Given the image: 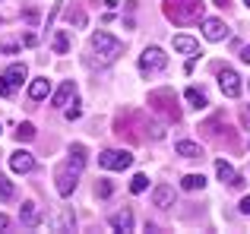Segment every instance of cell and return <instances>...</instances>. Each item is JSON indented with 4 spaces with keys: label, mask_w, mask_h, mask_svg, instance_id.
I'll use <instances>...</instances> for the list:
<instances>
[{
    "label": "cell",
    "mask_w": 250,
    "mask_h": 234,
    "mask_svg": "<svg viewBox=\"0 0 250 234\" xmlns=\"http://www.w3.org/2000/svg\"><path fill=\"white\" fill-rule=\"evenodd\" d=\"M48 225H51V231H73V228H76V215H73L70 209H63L61 215H57V218H51Z\"/></svg>",
    "instance_id": "9a60e30c"
},
{
    "label": "cell",
    "mask_w": 250,
    "mask_h": 234,
    "mask_svg": "<svg viewBox=\"0 0 250 234\" xmlns=\"http://www.w3.org/2000/svg\"><path fill=\"white\" fill-rule=\"evenodd\" d=\"M48 92H51V82H48V79H32V86H29V98H32V101L48 98Z\"/></svg>",
    "instance_id": "d6986e66"
},
{
    "label": "cell",
    "mask_w": 250,
    "mask_h": 234,
    "mask_svg": "<svg viewBox=\"0 0 250 234\" xmlns=\"http://www.w3.org/2000/svg\"><path fill=\"white\" fill-rule=\"evenodd\" d=\"M203 35H206L209 41H225L228 38V25L222 22V19H203Z\"/></svg>",
    "instance_id": "9c48e42d"
},
{
    "label": "cell",
    "mask_w": 250,
    "mask_h": 234,
    "mask_svg": "<svg viewBox=\"0 0 250 234\" xmlns=\"http://www.w3.org/2000/svg\"><path fill=\"white\" fill-rule=\"evenodd\" d=\"M70 22H73V25H85V13H80V10L70 13Z\"/></svg>",
    "instance_id": "f1b7e54d"
},
{
    "label": "cell",
    "mask_w": 250,
    "mask_h": 234,
    "mask_svg": "<svg viewBox=\"0 0 250 234\" xmlns=\"http://www.w3.org/2000/svg\"><path fill=\"white\" fill-rule=\"evenodd\" d=\"M146 187H149V177H146V174H136V177L130 180V193H143Z\"/></svg>",
    "instance_id": "d4e9b609"
},
{
    "label": "cell",
    "mask_w": 250,
    "mask_h": 234,
    "mask_svg": "<svg viewBox=\"0 0 250 234\" xmlns=\"http://www.w3.org/2000/svg\"><path fill=\"white\" fill-rule=\"evenodd\" d=\"M22 44H25V48H35V44H38V38L29 32V35H22Z\"/></svg>",
    "instance_id": "f546056e"
},
{
    "label": "cell",
    "mask_w": 250,
    "mask_h": 234,
    "mask_svg": "<svg viewBox=\"0 0 250 234\" xmlns=\"http://www.w3.org/2000/svg\"><path fill=\"white\" fill-rule=\"evenodd\" d=\"M0 133H3V123H0Z\"/></svg>",
    "instance_id": "e575fe53"
},
{
    "label": "cell",
    "mask_w": 250,
    "mask_h": 234,
    "mask_svg": "<svg viewBox=\"0 0 250 234\" xmlns=\"http://www.w3.org/2000/svg\"><path fill=\"white\" fill-rule=\"evenodd\" d=\"M80 117H83V108L73 101V108H67V120H80Z\"/></svg>",
    "instance_id": "83f0119b"
},
{
    "label": "cell",
    "mask_w": 250,
    "mask_h": 234,
    "mask_svg": "<svg viewBox=\"0 0 250 234\" xmlns=\"http://www.w3.org/2000/svg\"><path fill=\"white\" fill-rule=\"evenodd\" d=\"M219 86H222V92H225L228 98H238L241 89H244V86H241V76L234 73L231 67H222L219 70Z\"/></svg>",
    "instance_id": "8992f818"
},
{
    "label": "cell",
    "mask_w": 250,
    "mask_h": 234,
    "mask_svg": "<svg viewBox=\"0 0 250 234\" xmlns=\"http://www.w3.org/2000/svg\"><path fill=\"white\" fill-rule=\"evenodd\" d=\"M98 165H102L104 171H124V168L133 165V155H130L127 149H104V152L98 155Z\"/></svg>",
    "instance_id": "3957f363"
},
{
    "label": "cell",
    "mask_w": 250,
    "mask_h": 234,
    "mask_svg": "<svg viewBox=\"0 0 250 234\" xmlns=\"http://www.w3.org/2000/svg\"><path fill=\"white\" fill-rule=\"evenodd\" d=\"M244 123H250V108H247V111H244Z\"/></svg>",
    "instance_id": "836d02e7"
},
{
    "label": "cell",
    "mask_w": 250,
    "mask_h": 234,
    "mask_svg": "<svg viewBox=\"0 0 250 234\" xmlns=\"http://www.w3.org/2000/svg\"><path fill=\"white\" fill-rule=\"evenodd\" d=\"M244 3H247V6H250V0H244Z\"/></svg>",
    "instance_id": "d590c367"
},
{
    "label": "cell",
    "mask_w": 250,
    "mask_h": 234,
    "mask_svg": "<svg viewBox=\"0 0 250 234\" xmlns=\"http://www.w3.org/2000/svg\"><path fill=\"white\" fill-rule=\"evenodd\" d=\"M19 222H22V228H38V225H42V209H38V203H22Z\"/></svg>",
    "instance_id": "30bf717a"
},
{
    "label": "cell",
    "mask_w": 250,
    "mask_h": 234,
    "mask_svg": "<svg viewBox=\"0 0 250 234\" xmlns=\"http://www.w3.org/2000/svg\"><path fill=\"white\" fill-rule=\"evenodd\" d=\"M67 51H70V38L63 29H57L54 32V54H67Z\"/></svg>",
    "instance_id": "7402d4cb"
},
{
    "label": "cell",
    "mask_w": 250,
    "mask_h": 234,
    "mask_svg": "<svg viewBox=\"0 0 250 234\" xmlns=\"http://www.w3.org/2000/svg\"><path fill=\"white\" fill-rule=\"evenodd\" d=\"M13 196H16V187H13V180L0 177V199H3V203H13Z\"/></svg>",
    "instance_id": "603a6c76"
},
{
    "label": "cell",
    "mask_w": 250,
    "mask_h": 234,
    "mask_svg": "<svg viewBox=\"0 0 250 234\" xmlns=\"http://www.w3.org/2000/svg\"><path fill=\"white\" fill-rule=\"evenodd\" d=\"M70 98H76V82H73V79L63 82V86L54 92V98H51V101H54V108H67Z\"/></svg>",
    "instance_id": "4fadbf2b"
},
{
    "label": "cell",
    "mask_w": 250,
    "mask_h": 234,
    "mask_svg": "<svg viewBox=\"0 0 250 234\" xmlns=\"http://www.w3.org/2000/svg\"><path fill=\"white\" fill-rule=\"evenodd\" d=\"M73 171H80L83 174V168H85V146L83 142H76V146H70V161H67Z\"/></svg>",
    "instance_id": "e0dca14e"
},
{
    "label": "cell",
    "mask_w": 250,
    "mask_h": 234,
    "mask_svg": "<svg viewBox=\"0 0 250 234\" xmlns=\"http://www.w3.org/2000/svg\"><path fill=\"white\" fill-rule=\"evenodd\" d=\"M6 228H10V218H6L3 212H0V231H6Z\"/></svg>",
    "instance_id": "1f68e13d"
},
{
    "label": "cell",
    "mask_w": 250,
    "mask_h": 234,
    "mask_svg": "<svg viewBox=\"0 0 250 234\" xmlns=\"http://www.w3.org/2000/svg\"><path fill=\"white\" fill-rule=\"evenodd\" d=\"M203 6H206L203 0H165V16L174 25H187L203 19Z\"/></svg>",
    "instance_id": "6da1fadb"
},
{
    "label": "cell",
    "mask_w": 250,
    "mask_h": 234,
    "mask_svg": "<svg viewBox=\"0 0 250 234\" xmlns=\"http://www.w3.org/2000/svg\"><path fill=\"white\" fill-rule=\"evenodd\" d=\"M92 51H95V60L102 63V67H108V63H114L117 57L124 54V44L117 41L114 35H108V32H95V35H92Z\"/></svg>",
    "instance_id": "7a4b0ae2"
},
{
    "label": "cell",
    "mask_w": 250,
    "mask_h": 234,
    "mask_svg": "<svg viewBox=\"0 0 250 234\" xmlns=\"http://www.w3.org/2000/svg\"><path fill=\"white\" fill-rule=\"evenodd\" d=\"M0 54H19V44L16 41H0Z\"/></svg>",
    "instance_id": "4316f807"
},
{
    "label": "cell",
    "mask_w": 250,
    "mask_h": 234,
    "mask_svg": "<svg viewBox=\"0 0 250 234\" xmlns=\"http://www.w3.org/2000/svg\"><path fill=\"white\" fill-rule=\"evenodd\" d=\"M10 168H13L16 174H29V171H35V155L25 152V149H19V152H13V155H10Z\"/></svg>",
    "instance_id": "ba28073f"
},
{
    "label": "cell",
    "mask_w": 250,
    "mask_h": 234,
    "mask_svg": "<svg viewBox=\"0 0 250 234\" xmlns=\"http://www.w3.org/2000/svg\"><path fill=\"white\" fill-rule=\"evenodd\" d=\"M22 79H25V63H13L10 70H3L0 73V95L13 98V92H16V86H22Z\"/></svg>",
    "instance_id": "277c9868"
},
{
    "label": "cell",
    "mask_w": 250,
    "mask_h": 234,
    "mask_svg": "<svg viewBox=\"0 0 250 234\" xmlns=\"http://www.w3.org/2000/svg\"><path fill=\"white\" fill-rule=\"evenodd\" d=\"M181 187L184 190H203V187H206V177H203V174H187V177L181 180Z\"/></svg>",
    "instance_id": "44dd1931"
},
{
    "label": "cell",
    "mask_w": 250,
    "mask_h": 234,
    "mask_svg": "<svg viewBox=\"0 0 250 234\" xmlns=\"http://www.w3.org/2000/svg\"><path fill=\"white\" fill-rule=\"evenodd\" d=\"M76 177H80V171H73V168H61V171H57V193H61V196H70V193L76 190Z\"/></svg>",
    "instance_id": "52a82bcc"
},
{
    "label": "cell",
    "mask_w": 250,
    "mask_h": 234,
    "mask_svg": "<svg viewBox=\"0 0 250 234\" xmlns=\"http://www.w3.org/2000/svg\"><path fill=\"white\" fill-rule=\"evenodd\" d=\"M241 60H244V63H250V44H247L244 51H241Z\"/></svg>",
    "instance_id": "d6a6232c"
},
{
    "label": "cell",
    "mask_w": 250,
    "mask_h": 234,
    "mask_svg": "<svg viewBox=\"0 0 250 234\" xmlns=\"http://www.w3.org/2000/svg\"><path fill=\"white\" fill-rule=\"evenodd\" d=\"M111 228L114 231H133V212L130 209H121L111 215Z\"/></svg>",
    "instance_id": "2e32d148"
},
{
    "label": "cell",
    "mask_w": 250,
    "mask_h": 234,
    "mask_svg": "<svg viewBox=\"0 0 250 234\" xmlns=\"http://www.w3.org/2000/svg\"><path fill=\"white\" fill-rule=\"evenodd\" d=\"M168 67V54L162 48H146L140 54V73H162Z\"/></svg>",
    "instance_id": "5b68a950"
},
{
    "label": "cell",
    "mask_w": 250,
    "mask_h": 234,
    "mask_svg": "<svg viewBox=\"0 0 250 234\" xmlns=\"http://www.w3.org/2000/svg\"><path fill=\"white\" fill-rule=\"evenodd\" d=\"M241 212H244V215H250V196L241 199Z\"/></svg>",
    "instance_id": "4dcf8cb0"
},
{
    "label": "cell",
    "mask_w": 250,
    "mask_h": 234,
    "mask_svg": "<svg viewBox=\"0 0 250 234\" xmlns=\"http://www.w3.org/2000/svg\"><path fill=\"white\" fill-rule=\"evenodd\" d=\"M174 203V190H171L168 184H159L152 190V206H159V209H168V206Z\"/></svg>",
    "instance_id": "5bb4252c"
},
{
    "label": "cell",
    "mask_w": 250,
    "mask_h": 234,
    "mask_svg": "<svg viewBox=\"0 0 250 234\" xmlns=\"http://www.w3.org/2000/svg\"><path fill=\"white\" fill-rule=\"evenodd\" d=\"M174 51L187 54L190 60H196V57L203 54V51H200V41H196V38H190V35H174Z\"/></svg>",
    "instance_id": "8fae6325"
},
{
    "label": "cell",
    "mask_w": 250,
    "mask_h": 234,
    "mask_svg": "<svg viewBox=\"0 0 250 234\" xmlns=\"http://www.w3.org/2000/svg\"><path fill=\"white\" fill-rule=\"evenodd\" d=\"M174 152L184 155V158H203V146H196V142H190V139H181L174 146Z\"/></svg>",
    "instance_id": "ac0fdd59"
},
{
    "label": "cell",
    "mask_w": 250,
    "mask_h": 234,
    "mask_svg": "<svg viewBox=\"0 0 250 234\" xmlns=\"http://www.w3.org/2000/svg\"><path fill=\"white\" fill-rule=\"evenodd\" d=\"M184 98H187V101H190V108H196V111H203V108L209 105V101H206V95H203L196 86H190L187 92H184Z\"/></svg>",
    "instance_id": "ffe728a7"
},
{
    "label": "cell",
    "mask_w": 250,
    "mask_h": 234,
    "mask_svg": "<svg viewBox=\"0 0 250 234\" xmlns=\"http://www.w3.org/2000/svg\"><path fill=\"white\" fill-rule=\"evenodd\" d=\"M215 174H219V180H222V184H228V187H238V184H241L238 171H234V168L228 165L225 158H219V161H215Z\"/></svg>",
    "instance_id": "7c38bea8"
},
{
    "label": "cell",
    "mask_w": 250,
    "mask_h": 234,
    "mask_svg": "<svg viewBox=\"0 0 250 234\" xmlns=\"http://www.w3.org/2000/svg\"><path fill=\"white\" fill-rule=\"evenodd\" d=\"M111 193H114V184H111V180H102V184H98V196H111Z\"/></svg>",
    "instance_id": "484cf974"
},
{
    "label": "cell",
    "mask_w": 250,
    "mask_h": 234,
    "mask_svg": "<svg viewBox=\"0 0 250 234\" xmlns=\"http://www.w3.org/2000/svg\"><path fill=\"white\" fill-rule=\"evenodd\" d=\"M16 139H19V142L35 139V127H32V123H19V127H16Z\"/></svg>",
    "instance_id": "cb8c5ba5"
}]
</instances>
